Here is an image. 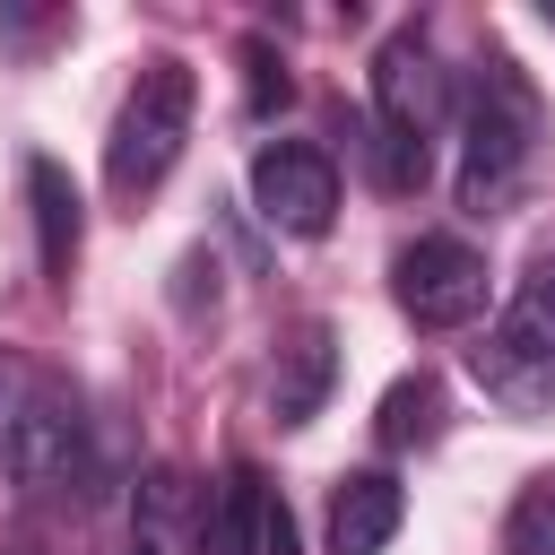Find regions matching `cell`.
Returning a JSON list of instances; mask_svg holds the SVG:
<instances>
[{"mask_svg": "<svg viewBox=\"0 0 555 555\" xmlns=\"http://www.w3.org/2000/svg\"><path fill=\"white\" fill-rule=\"evenodd\" d=\"M399 520H408L399 477H390V468H356V477H338V494H330V555H382V546L399 538Z\"/></svg>", "mask_w": 555, "mask_h": 555, "instance_id": "9c48e42d", "label": "cell"}, {"mask_svg": "<svg viewBox=\"0 0 555 555\" xmlns=\"http://www.w3.org/2000/svg\"><path fill=\"white\" fill-rule=\"evenodd\" d=\"M260 555H295V520H286L278 494H269V520H260Z\"/></svg>", "mask_w": 555, "mask_h": 555, "instance_id": "9a60e30c", "label": "cell"}, {"mask_svg": "<svg viewBox=\"0 0 555 555\" xmlns=\"http://www.w3.org/2000/svg\"><path fill=\"white\" fill-rule=\"evenodd\" d=\"M468 364H477L486 399H503L512 416L555 408V251L512 286L503 321L486 330V347H468Z\"/></svg>", "mask_w": 555, "mask_h": 555, "instance_id": "277c9868", "label": "cell"}, {"mask_svg": "<svg viewBox=\"0 0 555 555\" xmlns=\"http://www.w3.org/2000/svg\"><path fill=\"white\" fill-rule=\"evenodd\" d=\"M260 520H269V486L260 468H225L208 486V503L191 512V555H260Z\"/></svg>", "mask_w": 555, "mask_h": 555, "instance_id": "8fae6325", "label": "cell"}, {"mask_svg": "<svg viewBox=\"0 0 555 555\" xmlns=\"http://www.w3.org/2000/svg\"><path fill=\"white\" fill-rule=\"evenodd\" d=\"M486 251L460 243V234H416L390 251V304L416 321V330H468L486 312Z\"/></svg>", "mask_w": 555, "mask_h": 555, "instance_id": "8992f818", "label": "cell"}, {"mask_svg": "<svg viewBox=\"0 0 555 555\" xmlns=\"http://www.w3.org/2000/svg\"><path fill=\"white\" fill-rule=\"evenodd\" d=\"M191 104H199V78L182 52H147L121 113H113V139H104V182L113 199H147L173 165H182V139H191Z\"/></svg>", "mask_w": 555, "mask_h": 555, "instance_id": "3957f363", "label": "cell"}, {"mask_svg": "<svg viewBox=\"0 0 555 555\" xmlns=\"http://www.w3.org/2000/svg\"><path fill=\"white\" fill-rule=\"evenodd\" d=\"M130 555H165V546H156V529H139V538H130Z\"/></svg>", "mask_w": 555, "mask_h": 555, "instance_id": "2e32d148", "label": "cell"}, {"mask_svg": "<svg viewBox=\"0 0 555 555\" xmlns=\"http://www.w3.org/2000/svg\"><path fill=\"white\" fill-rule=\"evenodd\" d=\"M26 208H35V260H43V278L69 286L78 243H87V208H78V182L52 156H26Z\"/></svg>", "mask_w": 555, "mask_h": 555, "instance_id": "30bf717a", "label": "cell"}, {"mask_svg": "<svg viewBox=\"0 0 555 555\" xmlns=\"http://www.w3.org/2000/svg\"><path fill=\"white\" fill-rule=\"evenodd\" d=\"M0 468L26 503H61V494H87V408L69 382H26V399L9 408V434H0Z\"/></svg>", "mask_w": 555, "mask_h": 555, "instance_id": "5b68a950", "label": "cell"}, {"mask_svg": "<svg viewBox=\"0 0 555 555\" xmlns=\"http://www.w3.org/2000/svg\"><path fill=\"white\" fill-rule=\"evenodd\" d=\"M330 382H338V330L330 321H295V338L278 347V373H269V416L278 425H312Z\"/></svg>", "mask_w": 555, "mask_h": 555, "instance_id": "ba28073f", "label": "cell"}, {"mask_svg": "<svg viewBox=\"0 0 555 555\" xmlns=\"http://www.w3.org/2000/svg\"><path fill=\"white\" fill-rule=\"evenodd\" d=\"M451 121V78L434 61V43L416 26L382 35L373 52V165L390 191H425L434 182V147Z\"/></svg>", "mask_w": 555, "mask_h": 555, "instance_id": "6da1fadb", "label": "cell"}, {"mask_svg": "<svg viewBox=\"0 0 555 555\" xmlns=\"http://www.w3.org/2000/svg\"><path fill=\"white\" fill-rule=\"evenodd\" d=\"M529 165H538V95L494 52V61H477L468 104H460V208L468 217H503L520 199Z\"/></svg>", "mask_w": 555, "mask_h": 555, "instance_id": "7a4b0ae2", "label": "cell"}, {"mask_svg": "<svg viewBox=\"0 0 555 555\" xmlns=\"http://www.w3.org/2000/svg\"><path fill=\"white\" fill-rule=\"evenodd\" d=\"M251 208L278 225V234H330V217H338V165H330V147L321 139H269L260 156H251Z\"/></svg>", "mask_w": 555, "mask_h": 555, "instance_id": "52a82bcc", "label": "cell"}, {"mask_svg": "<svg viewBox=\"0 0 555 555\" xmlns=\"http://www.w3.org/2000/svg\"><path fill=\"white\" fill-rule=\"evenodd\" d=\"M503 555H555V477L520 486L503 512Z\"/></svg>", "mask_w": 555, "mask_h": 555, "instance_id": "4fadbf2b", "label": "cell"}, {"mask_svg": "<svg viewBox=\"0 0 555 555\" xmlns=\"http://www.w3.org/2000/svg\"><path fill=\"white\" fill-rule=\"evenodd\" d=\"M243 61H251V113H269V104H286V69L269 61V43H243Z\"/></svg>", "mask_w": 555, "mask_h": 555, "instance_id": "5bb4252c", "label": "cell"}, {"mask_svg": "<svg viewBox=\"0 0 555 555\" xmlns=\"http://www.w3.org/2000/svg\"><path fill=\"white\" fill-rule=\"evenodd\" d=\"M373 425H382V442H390V451H408V442H434V434H442V382H434V373H408V382H390Z\"/></svg>", "mask_w": 555, "mask_h": 555, "instance_id": "7c38bea8", "label": "cell"}]
</instances>
